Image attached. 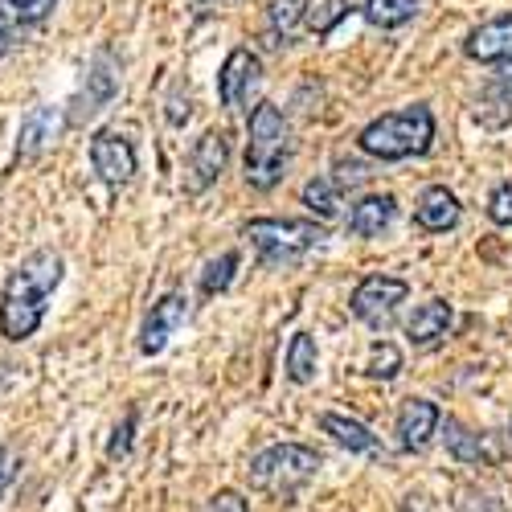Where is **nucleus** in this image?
Here are the masks:
<instances>
[{
	"label": "nucleus",
	"instance_id": "nucleus-6",
	"mask_svg": "<svg viewBox=\"0 0 512 512\" xmlns=\"http://www.w3.org/2000/svg\"><path fill=\"white\" fill-rule=\"evenodd\" d=\"M406 295H410L406 279H394V275H365V279L353 287L349 308H353V316H357L361 324H369V328L381 332V328L394 324L398 304H406Z\"/></svg>",
	"mask_w": 512,
	"mask_h": 512
},
{
	"label": "nucleus",
	"instance_id": "nucleus-32",
	"mask_svg": "<svg viewBox=\"0 0 512 512\" xmlns=\"http://www.w3.org/2000/svg\"><path fill=\"white\" fill-rule=\"evenodd\" d=\"M189 115H193V103H189V95H181V87H177L173 95H168V111H164V119L173 123V127H185Z\"/></svg>",
	"mask_w": 512,
	"mask_h": 512
},
{
	"label": "nucleus",
	"instance_id": "nucleus-23",
	"mask_svg": "<svg viewBox=\"0 0 512 512\" xmlns=\"http://www.w3.org/2000/svg\"><path fill=\"white\" fill-rule=\"evenodd\" d=\"M414 13H418V0H365L361 5V17L373 29H398L414 21Z\"/></svg>",
	"mask_w": 512,
	"mask_h": 512
},
{
	"label": "nucleus",
	"instance_id": "nucleus-17",
	"mask_svg": "<svg viewBox=\"0 0 512 512\" xmlns=\"http://www.w3.org/2000/svg\"><path fill=\"white\" fill-rule=\"evenodd\" d=\"M394 218H398V201H394L390 193H369V197H361V201L349 209V234L373 238V234L386 230Z\"/></svg>",
	"mask_w": 512,
	"mask_h": 512
},
{
	"label": "nucleus",
	"instance_id": "nucleus-7",
	"mask_svg": "<svg viewBox=\"0 0 512 512\" xmlns=\"http://www.w3.org/2000/svg\"><path fill=\"white\" fill-rule=\"evenodd\" d=\"M91 168H95V177H99L107 189L132 185V177L140 173L136 144L127 140L123 132H111V127H103V132L91 136Z\"/></svg>",
	"mask_w": 512,
	"mask_h": 512
},
{
	"label": "nucleus",
	"instance_id": "nucleus-19",
	"mask_svg": "<svg viewBox=\"0 0 512 512\" xmlns=\"http://www.w3.org/2000/svg\"><path fill=\"white\" fill-rule=\"evenodd\" d=\"M304 17H308V0H271L267 5V25H263L267 46L271 50L291 46V37H295V29L304 25Z\"/></svg>",
	"mask_w": 512,
	"mask_h": 512
},
{
	"label": "nucleus",
	"instance_id": "nucleus-30",
	"mask_svg": "<svg viewBox=\"0 0 512 512\" xmlns=\"http://www.w3.org/2000/svg\"><path fill=\"white\" fill-rule=\"evenodd\" d=\"M455 512H500V500L480 492V488H463L455 500Z\"/></svg>",
	"mask_w": 512,
	"mask_h": 512
},
{
	"label": "nucleus",
	"instance_id": "nucleus-26",
	"mask_svg": "<svg viewBox=\"0 0 512 512\" xmlns=\"http://www.w3.org/2000/svg\"><path fill=\"white\" fill-rule=\"evenodd\" d=\"M234 271H238V250H226V254H218V259H209L205 267H201V295H222L230 283H234Z\"/></svg>",
	"mask_w": 512,
	"mask_h": 512
},
{
	"label": "nucleus",
	"instance_id": "nucleus-34",
	"mask_svg": "<svg viewBox=\"0 0 512 512\" xmlns=\"http://www.w3.org/2000/svg\"><path fill=\"white\" fill-rule=\"evenodd\" d=\"M21 41H25V33L5 17V13H0V58H5V54H13L17 46H21Z\"/></svg>",
	"mask_w": 512,
	"mask_h": 512
},
{
	"label": "nucleus",
	"instance_id": "nucleus-2",
	"mask_svg": "<svg viewBox=\"0 0 512 512\" xmlns=\"http://www.w3.org/2000/svg\"><path fill=\"white\" fill-rule=\"evenodd\" d=\"M287 160H291L287 119L275 103H259L246 123V185L259 193L275 189L287 177Z\"/></svg>",
	"mask_w": 512,
	"mask_h": 512
},
{
	"label": "nucleus",
	"instance_id": "nucleus-12",
	"mask_svg": "<svg viewBox=\"0 0 512 512\" xmlns=\"http://www.w3.org/2000/svg\"><path fill=\"white\" fill-rule=\"evenodd\" d=\"M439 422H443V414H439L435 402H426V398H406L402 410H398V422H394L398 447H402L406 455L422 451L426 443L439 435Z\"/></svg>",
	"mask_w": 512,
	"mask_h": 512
},
{
	"label": "nucleus",
	"instance_id": "nucleus-3",
	"mask_svg": "<svg viewBox=\"0 0 512 512\" xmlns=\"http://www.w3.org/2000/svg\"><path fill=\"white\" fill-rule=\"evenodd\" d=\"M361 152L373 160H410V156H426L435 144V115L426 103L390 111L373 123H365V132L357 136Z\"/></svg>",
	"mask_w": 512,
	"mask_h": 512
},
{
	"label": "nucleus",
	"instance_id": "nucleus-18",
	"mask_svg": "<svg viewBox=\"0 0 512 512\" xmlns=\"http://www.w3.org/2000/svg\"><path fill=\"white\" fill-rule=\"evenodd\" d=\"M320 431L324 435H332V443H340L345 451H353V455H381V443H377V435L369 431L365 422H357V418H349V414H320Z\"/></svg>",
	"mask_w": 512,
	"mask_h": 512
},
{
	"label": "nucleus",
	"instance_id": "nucleus-36",
	"mask_svg": "<svg viewBox=\"0 0 512 512\" xmlns=\"http://www.w3.org/2000/svg\"><path fill=\"white\" fill-rule=\"evenodd\" d=\"M201 5H213V0H201Z\"/></svg>",
	"mask_w": 512,
	"mask_h": 512
},
{
	"label": "nucleus",
	"instance_id": "nucleus-24",
	"mask_svg": "<svg viewBox=\"0 0 512 512\" xmlns=\"http://www.w3.org/2000/svg\"><path fill=\"white\" fill-rule=\"evenodd\" d=\"M443 439H447L451 459H459V463H484V459H488L484 439L467 431V426H463L459 418H447V426H443Z\"/></svg>",
	"mask_w": 512,
	"mask_h": 512
},
{
	"label": "nucleus",
	"instance_id": "nucleus-4",
	"mask_svg": "<svg viewBox=\"0 0 512 512\" xmlns=\"http://www.w3.org/2000/svg\"><path fill=\"white\" fill-rule=\"evenodd\" d=\"M320 472V455L304 443H275L267 451H259L250 459V488L267 492V496H295L308 480H316Z\"/></svg>",
	"mask_w": 512,
	"mask_h": 512
},
{
	"label": "nucleus",
	"instance_id": "nucleus-9",
	"mask_svg": "<svg viewBox=\"0 0 512 512\" xmlns=\"http://www.w3.org/2000/svg\"><path fill=\"white\" fill-rule=\"evenodd\" d=\"M230 164V136L209 127L201 140H193L189 148V160H185V193H205L209 185H218V177L226 173Z\"/></svg>",
	"mask_w": 512,
	"mask_h": 512
},
{
	"label": "nucleus",
	"instance_id": "nucleus-22",
	"mask_svg": "<svg viewBox=\"0 0 512 512\" xmlns=\"http://www.w3.org/2000/svg\"><path fill=\"white\" fill-rule=\"evenodd\" d=\"M476 119L484 123V127H504V123H512V78H496L492 87L480 95V103H476Z\"/></svg>",
	"mask_w": 512,
	"mask_h": 512
},
{
	"label": "nucleus",
	"instance_id": "nucleus-28",
	"mask_svg": "<svg viewBox=\"0 0 512 512\" xmlns=\"http://www.w3.org/2000/svg\"><path fill=\"white\" fill-rule=\"evenodd\" d=\"M136 406L132 410H127L123 414V422L115 426V431H111V443H107V459L111 463H119V459H127V455H132V435H136Z\"/></svg>",
	"mask_w": 512,
	"mask_h": 512
},
{
	"label": "nucleus",
	"instance_id": "nucleus-13",
	"mask_svg": "<svg viewBox=\"0 0 512 512\" xmlns=\"http://www.w3.org/2000/svg\"><path fill=\"white\" fill-rule=\"evenodd\" d=\"M463 54L472 62H488V66H504L512 58V13H500L484 25H476L463 41Z\"/></svg>",
	"mask_w": 512,
	"mask_h": 512
},
{
	"label": "nucleus",
	"instance_id": "nucleus-14",
	"mask_svg": "<svg viewBox=\"0 0 512 512\" xmlns=\"http://www.w3.org/2000/svg\"><path fill=\"white\" fill-rule=\"evenodd\" d=\"M62 127H66V115L58 107H33V111H25L21 132H17V160H37L41 152L58 140Z\"/></svg>",
	"mask_w": 512,
	"mask_h": 512
},
{
	"label": "nucleus",
	"instance_id": "nucleus-15",
	"mask_svg": "<svg viewBox=\"0 0 512 512\" xmlns=\"http://www.w3.org/2000/svg\"><path fill=\"white\" fill-rule=\"evenodd\" d=\"M459 218H463V205H459V197H455L447 185L422 189V197H418V205H414V222H418L422 230L447 234V230L459 226Z\"/></svg>",
	"mask_w": 512,
	"mask_h": 512
},
{
	"label": "nucleus",
	"instance_id": "nucleus-21",
	"mask_svg": "<svg viewBox=\"0 0 512 512\" xmlns=\"http://www.w3.org/2000/svg\"><path fill=\"white\" fill-rule=\"evenodd\" d=\"M340 197H345V181H340V177L320 173V177H312L304 185V205L316 213L320 222H332L336 218V213H340Z\"/></svg>",
	"mask_w": 512,
	"mask_h": 512
},
{
	"label": "nucleus",
	"instance_id": "nucleus-10",
	"mask_svg": "<svg viewBox=\"0 0 512 512\" xmlns=\"http://www.w3.org/2000/svg\"><path fill=\"white\" fill-rule=\"evenodd\" d=\"M189 320V300L181 291H168L152 304V312L144 316V328H140V353L144 357H156L164 353V345L173 340Z\"/></svg>",
	"mask_w": 512,
	"mask_h": 512
},
{
	"label": "nucleus",
	"instance_id": "nucleus-29",
	"mask_svg": "<svg viewBox=\"0 0 512 512\" xmlns=\"http://www.w3.org/2000/svg\"><path fill=\"white\" fill-rule=\"evenodd\" d=\"M488 218L496 226H512V181H504L500 189H492L488 197Z\"/></svg>",
	"mask_w": 512,
	"mask_h": 512
},
{
	"label": "nucleus",
	"instance_id": "nucleus-1",
	"mask_svg": "<svg viewBox=\"0 0 512 512\" xmlns=\"http://www.w3.org/2000/svg\"><path fill=\"white\" fill-rule=\"evenodd\" d=\"M62 279H66V259L54 246L29 250L5 275V287H0V336L9 345H25L29 336H37Z\"/></svg>",
	"mask_w": 512,
	"mask_h": 512
},
{
	"label": "nucleus",
	"instance_id": "nucleus-11",
	"mask_svg": "<svg viewBox=\"0 0 512 512\" xmlns=\"http://www.w3.org/2000/svg\"><path fill=\"white\" fill-rule=\"evenodd\" d=\"M259 78H263L259 54H250L246 46L230 50L226 62H222V70H218V99H222V107H226V111H238V107L250 99V87H254Z\"/></svg>",
	"mask_w": 512,
	"mask_h": 512
},
{
	"label": "nucleus",
	"instance_id": "nucleus-35",
	"mask_svg": "<svg viewBox=\"0 0 512 512\" xmlns=\"http://www.w3.org/2000/svg\"><path fill=\"white\" fill-rule=\"evenodd\" d=\"M500 74H504V78H512V58H508V62L500 66Z\"/></svg>",
	"mask_w": 512,
	"mask_h": 512
},
{
	"label": "nucleus",
	"instance_id": "nucleus-16",
	"mask_svg": "<svg viewBox=\"0 0 512 512\" xmlns=\"http://www.w3.org/2000/svg\"><path fill=\"white\" fill-rule=\"evenodd\" d=\"M451 324H455V308L447 300H426L406 320V340L414 349H431V345H439V340L451 332Z\"/></svg>",
	"mask_w": 512,
	"mask_h": 512
},
{
	"label": "nucleus",
	"instance_id": "nucleus-31",
	"mask_svg": "<svg viewBox=\"0 0 512 512\" xmlns=\"http://www.w3.org/2000/svg\"><path fill=\"white\" fill-rule=\"evenodd\" d=\"M205 512H250V504L242 500V492H234V488H222L218 496H209Z\"/></svg>",
	"mask_w": 512,
	"mask_h": 512
},
{
	"label": "nucleus",
	"instance_id": "nucleus-33",
	"mask_svg": "<svg viewBox=\"0 0 512 512\" xmlns=\"http://www.w3.org/2000/svg\"><path fill=\"white\" fill-rule=\"evenodd\" d=\"M17 472H21V459H17V451H13V447H0V496L9 492V484L17 480Z\"/></svg>",
	"mask_w": 512,
	"mask_h": 512
},
{
	"label": "nucleus",
	"instance_id": "nucleus-8",
	"mask_svg": "<svg viewBox=\"0 0 512 512\" xmlns=\"http://www.w3.org/2000/svg\"><path fill=\"white\" fill-rule=\"evenodd\" d=\"M119 91V62L111 50H99L91 70H87V82H82V91L70 99V115L66 123H87L91 115H99Z\"/></svg>",
	"mask_w": 512,
	"mask_h": 512
},
{
	"label": "nucleus",
	"instance_id": "nucleus-20",
	"mask_svg": "<svg viewBox=\"0 0 512 512\" xmlns=\"http://www.w3.org/2000/svg\"><path fill=\"white\" fill-rule=\"evenodd\" d=\"M316 373H320V349H316L312 332H295L287 345V377L295 386H312Z\"/></svg>",
	"mask_w": 512,
	"mask_h": 512
},
{
	"label": "nucleus",
	"instance_id": "nucleus-25",
	"mask_svg": "<svg viewBox=\"0 0 512 512\" xmlns=\"http://www.w3.org/2000/svg\"><path fill=\"white\" fill-rule=\"evenodd\" d=\"M58 9V0H0V13H5L21 33L37 29V25H46Z\"/></svg>",
	"mask_w": 512,
	"mask_h": 512
},
{
	"label": "nucleus",
	"instance_id": "nucleus-5",
	"mask_svg": "<svg viewBox=\"0 0 512 512\" xmlns=\"http://www.w3.org/2000/svg\"><path fill=\"white\" fill-rule=\"evenodd\" d=\"M242 234L250 238V246L259 250V259L267 267L295 263V259H304L312 246L324 242V226L308 222V218H250Z\"/></svg>",
	"mask_w": 512,
	"mask_h": 512
},
{
	"label": "nucleus",
	"instance_id": "nucleus-27",
	"mask_svg": "<svg viewBox=\"0 0 512 512\" xmlns=\"http://www.w3.org/2000/svg\"><path fill=\"white\" fill-rule=\"evenodd\" d=\"M402 369V353L390 345V340H377V345L369 349V377L377 381H394Z\"/></svg>",
	"mask_w": 512,
	"mask_h": 512
}]
</instances>
